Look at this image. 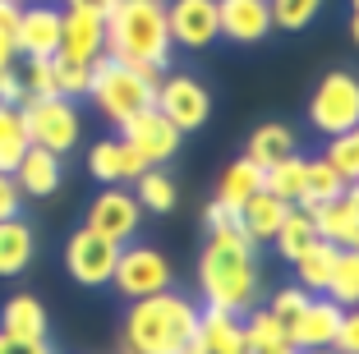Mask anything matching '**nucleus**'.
Instances as JSON below:
<instances>
[{"instance_id":"12","label":"nucleus","mask_w":359,"mask_h":354,"mask_svg":"<svg viewBox=\"0 0 359 354\" xmlns=\"http://www.w3.org/2000/svg\"><path fill=\"white\" fill-rule=\"evenodd\" d=\"M166 28L170 46L180 51H208L217 32V0H166Z\"/></svg>"},{"instance_id":"15","label":"nucleus","mask_w":359,"mask_h":354,"mask_svg":"<svg viewBox=\"0 0 359 354\" xmlns=\"http://www.w3.org/2000/svg\"><path fill=\"white\" fill-rule=\"evenodd\" d=\"M341 318H346V308H341V304H332L327 294H309L304 308H299L295 318H285V341L295 345V350L332 345V336H337Z\"/></svg>"},{"instance_id":"1","label":"nucleus","mask_w":359,"mask_h":354,"mask_svg":"<svg viewBox=\"0 0 359 354\" xmlns=\"http://www.w3.org/2000/svg\"><path fill=\"white\" fill-rule=\"evenodd\" d=\"M258 244H249L240 230L231 235H208L198 253V294L208 308H222V313H244L258 304Z\"/></svg>"},{"instance_id":"26","label":"nucleus","mask_w":359,"mask_h":354,"mask_svg":"<svg viewBox=\"0 0 359 354\" xmlns=\"http://www.w3.org/2000/svg\"><path fill=\"white\" fill-rule=\"evenodd\" d=\"M337 244L327 240H313L304 253H299L290 267H295V285H304L309 294H327V281H332V267H337Z\"/></svg>"},{"instance_id":"5","label":"nucleus","mask_w":359,"mask_h":354,"mask_svg":"<svg viewBox=\"0 0 359 354\" xmlns=\"http://www.w3.org/2000/svg\"><path fill=\"white\" fill-rule=\"evenodd\" d=\"M23 115V129L37 147L46 152H74L79 138H83V115H79V102L69 97H37V102H23L19 106Z\"/></svg>"},{"instance_id":"34","label":"nucleus","mask_w":359,"mask_h":354,"mask_svg":"<svg viewBox=\"0 0 359 354\" xmlns=\"http://www.w3.org/2000/svg\"><path fill=\"white\" fill-rule=\"evenodd\" d=\"M267 14H272V28L304 32L309 23L323 14V0H267Z\"/></svg>"},{"instance_id":"18","label":"nucleus","mask_w":359,"mask_h":354,"mask_svg":"<svg viewBox=\"0 0 359 354\" xmlns=\"http://www.w3.org/2000/svg\"><path fill=\"white\" fill-rule=\"evenodd\" d=\"M88 175H93L97 184H134V179L143 175V161L134 156V147L120 134L97 138V143L88 147Z\"/></svg>"},{"instance_id":"6","label":"nucleus","mask_w":359,"mask_h":354,"mask_svg":"<svg viewBox=\"0 0 359 354\" xmlns=\"http://www.w3.org/2000/svg\"><path fill=\"white\" fill-rule=\"evenodd\" d=\"M309 125L323 138L359 129V79L350 69H332L318 79L313 97H309Z\"/></svg>"},{"instance_id":"4","label":"nucleus","mask_w":359,"mask_h":354,"mask_svg":"<svg viewBox=\"0 0 359 354\" xmlns=\"http://www.w3.org/2000/svg\"><path fill=\"white\" fill-rule=\"evenodd\" d=\"M152 88L157 83H148L134 64L111 60V55H97L93 60V83H88V102L97 106L102 120H111V125L120 129L125 120H134L138 111L152 106Z\"/></svg>"},{"instance_id":"46","label":"nucleus","mask_w":359,"mask_h":354,"mask_svg":"<svg viewBox=\"0 0 359 354\" xmlns=\"http://www.w3.org/2000/svg\"><path fill=\"white\" fill-rule=\"evenodd\" d=\"M10 60H19V55H14V42H10V37H0V64H10Z\"/></svg>"},{"instance_id":"48","label":"nucleus","mask_w":359,"mask_h":354,"mask_svg":"<svg viewBox=\"0 0 359 354\" xmlns=\"http://www.w3.org/2000/svg\"><path fill=\"white\" fill-rule=\"evenodd\" d=\"M263 354H299L295 345H276V350H263Z\"/></svg>"},{"instance_id":"13","label":"nucleus","mask_w":359,"mask_h":354,"mask_svg":"<svg viewBox=\"0 0 359 354\" xmlns=\"http://www.w3.org/2000/svg\"><path fill=\"white\" fill-rule=\"evenodd\" d=\"M60 23H65V10L60 5H23L19 10V28H14V55L19 60H42V55H55L60 51Z\"/></svg>"},{"instance_id":"47","label":"nucleus","mask_w":359,"mask_h":354,"mask_svg":"<svg viewBox=\"0 0 359 354\" xmlns=\"http://www.w3.org/2000/svg\"><path fill=\"white\" fill-rule=\"evenodd\" d=\"M299 354H341V350H332V345H313V350H299Z\"/></svg>"},{"instance_id":"19","label":"nucleus","mask_w":359,"mask_h":354,"mask_svg":"<svg viewBox=\"0 0 359 354\" xmlns=\"http://www.w3.org/2000/svg\"><path fill=\"white\" fill-rule=\"evenodd\" d=\"M14 184H19L23 198H51V193H60V184H65V156L60 152H46V147L32 143L28 152H23V161L14 166Z\"/></svg>"},{"instance_id":"38","label":"nucleus","mask_w":359,"mask_h":354,"mask_svg":"<svg viewBox=\"0 0 359 354\" xmlns=\"http://www.w3.org/2000/svg\"><path fill=\"white\" fill-rule=\"evenodd\" d=\"M203 226H208V235H231V230H240V212H231L226 203L212 198L203 207Z\"/></svg>"},{"instance_id":"29","label":"nucleus","mask_w":359,"mask_h":354,"mask_svg":"<svg viewBox=\"0 0 359 354\" xmlns=\"http://www.w3.org/2000/svg\"><path fill=\"white\" fill-rule=\"evenodd\" d=\"M240 322H244V345H249V354H263V350H276V345H290V341H285V322L276 318L272 308H267V304H254Z\"/></svg>"},{"instance_id":"24","label":"nucleus","mask_w":359,"mask_h":354,"mask_svg":"<svg viewBox=\"0 0 359 354\" xmlns=\"http://www.w3.org/2000/svg\"><path fill=\"white\" fill-rule=\"evenodd\" d=\"M299 152V138L290 125H281V120H267V125H258L254 134H249V143H244V156L254 161V166H272V161H281V156Z\"/></svg>"},{"instance_id":"39","label":"nucleus","mask_w":359,"mask_h":354,"mask_svg":"<svg viewBox=\"0 0 359 354\" xmlns=\"http://www.w3.org/2000/svg\"><path fill=\"white\" fill-rule=\"evenodd\" d=\"M304 299H309V290H304V285H281V290H276L272 299H267V308H272L276 318L285 322V318H295V313L304 308Z\"/></svg>"},{"instance_id":"21","label":"nucleus","mask_w":359,"mask_h":354,"mask_svg":"<svg viewBox=\"0 0 359 354\" xmlns=\"http://www.w3.org/2000/svg\"><path fill=\"white\" fill-rule=\"evenodd\" d=\"M285 212H290V203H281V198H272V193L258 189L254 198L240 207V235L249 244H272V235L281 230Z\"/></svg>"},{"instance_id":"31","label":"nucleus","mask_w":359,"mask_h":354,"mask_svg":"<svg viewBox=\"0 0 359 354\" xmlns=\"http://www.w3.org/2000/svg\"><path fill=\"white\" fill-rule=\"evenodd\" d=\"M313 240H318V230H313V221H309V212L304 207H290V212H285V221H281V230L272 235V249L281 253L285 262H295Z\"/></svg>"},{"instance_id":"23","label":"nucleus","mask_w":359,"mask_h":354,"mask_svg":"<svg viewBox=\"0 0 359 354\" xmlns=\"http://www.w3.org/2000/svg\"><path fill=\"white\" fill-rule=\"evenodd\" d=\"M0 332L19 336V341H46V308L37 294L19 290L5 299V308H0Z\"/></svg>"},{"instance_id":"44","label":"nucleus","mask_w":359,"mask_h":354,"mask_svg":"<svg viewBox=\"0 0 359 354\" xmlns=\"http://www.w3.org/2000/svg\"><path fill=\"white\" fill-rule=\"evenodd\" d=\"M19 10L23 0H0V37H10V42H14V28H19Z\"/></svg>"},{"instance_id":"25","label":"nucleus","mask_w":359,"mask_h":354,"mask_svg":"<svg viewBox=\"0 0 359 354\" xmlns=\"http://www.w3.org/2000/svg\"><path fill=\"white\" fill-rule=\"evenodd\" d=\"M258 189H263V166H254L249 156H235L231 166L222 170V179H217V203H226L231 212H240Z\"/></svg>"},{"instance_id":"3","label":"nucleus","mask_w":359,"mask_h":354,"mask_svg":"<svg viewBox=\"0 0 359 354\" xmlns=\"http://www.w3.org/2000/svg\"><path fill=\"white\" fill-rule=\"evenodd\" d=\"M166 0H116L106 14V55L125 64H170Z\"/></svg>"},{"instance_id":"10","label":"nucleus","mask_w":359,"mask_h":354,"mask_svg":"<svg viewBox=\"0 0 359 354\" xmlns=\"http://www.w3.org/2000/svg\"><path fill=\"white\" fill-rule=\"evenodd\" d=\"M120 138L134 147V156L143 166H166V161H175L180 143H184V134L170 125L157 106H148V111H138L134 120H125V125H120Z\"/></svg>"},{"instance_id":"11","label":"nucleus","mask_w":359,"mask_h":354,"mask_svg":"<svg viewBox=\"0 0 359 354\" xmlns=\"http://www.w3.org/2000/svg\"><path fill=\"white\" fill-rule=\"evenodd\" d=\"M116 258H120V244L102 240L97 230H74L69 244H65V267L79 285L97 290V285H111V271H116Z\"/></svg>"},{"instance_id":"30","label":"nucleus","mask_w":359,"mask_h":354,"mask_svg":"<svg viewBox=\"0 0 359 354\" xmlns=\"http://www.w3.org/2000/svg\"><path fill=\"white\" fill-rule=\"evenodd\" d=\"M341 189H350L346 179H341V170L332 166L327 156H304V198H299V207H309V203H327L337 198Z\"/></svg>"},{"instance_id":"14","label":"nucleus","mask_w":359,"mask_h":354,"mask_svg":"<svg viewBox=\"0 0 359 354\" xmlns=\"http://www.w3.org/2000/svg\"><path fill=\"white\" fill-rule=\"evenodd\" d=\"M309 221H313L318 240L337 244V249H355L359 244V189H341L337 198L327 203H309Z\"/></svg>"},{"instance_id":"42","label":"nucleus","mask_w":359,"mask_h":354,"mask_svg":"<svg viewBox=\"0 0 359 354\" xmlns=\"http://www.w3.org/2000/svg\"><path fill=\"white\" fill-rule=\"evenodd\" d=\"M19 212H23V193H19V184H14V175L0 170V221L19 217Z\"/></svg>"},{"instance_id":"36","label":"nucleus","mask_w":359,"mask_h":354,"mask_svg":"<svg viewBox=\"0 0 359 354\" xmlns=\"http://www.w3.org/2000/svg\"><path fill=\"white\" fill-rule=\"evenodd\" d=\"M23 102H37V97H60L55 93V55H42V60H23Z\"/></svg>"},{"instance_id":"35","label":"nucleus","mask_w":359,"mask_h":354,"mask_svg":"<svg viewBox=\"0 0 359 354\" xmlns=\"http://www.w3.org/2000/svg\"><path fill=\"white\" fill-rule=\"evenodd\" d=\"M323 156H327L332 166L341 170V179H346V184H359V129L332 134L327 147H323Z\"/></svg>"},{"instance_id":"37","label":"nucleus","mask_w":359,"mask_h":354,"mask_svg":"<svg viewBox=\"0 0 359 354\" xmlns=\"http://www.w3.org/2000/svg\"><path fill=\"white\" fill-rule=\"evenodd\" d=\"M88 83H93V64H74V60H60L55 55V93L69 97V102H83Z\"/></svg>"},{"instance_id":"41","label":"nucleus","mask_w":359,"mask_h":354,"mask_svg":"<svg viewBox=\"0 0 359 354\" xmlns=\"http://www.w3.org/2000/svg\"><path fill=\"white\" fill-rule=\"evenodd\" d=\"M332 350H341V354H359V318H355V308H346V318H341L337 336H332Z\"/></svg>"},{"instance_id":"22","label":"nucleus","mask_w":359,"mask_h":354,"mask_svg":"<svg viewBox=\"0 0 359 354\" xmlns=\"http://www.w3.org/2000/svg\"><path fill=\"white\" fill-rule=\"evenodd\" d=\"M37 258V235L23 217L0 221V276H23Z\"/></svg>"},{"instance_id":"20","label":"nucleus","mask_w":359,"mask_h":354,"mask_svg":"<svg viewBox=\"0 0 359 354\" xmlns=\"http://www.w3.org/2000/svg\"><path fill=\"white\" fill-rule=\"evenodd\" d=\"M194 341L203 345V354H249V345H244V322L235 313H222V308H198Z\"/></svg>"},{"instance_id":"40","label":"nucleus","mask_w":359,"mask_h":354,"mask_svg":"<svg viewBox=\"0 0 359 354\" xmlns=\"http://www.w3.org/2000/svg\"><path fill=\"white\" fill-rule=\"evenodd\" d=\"M0 106H23V74H19V60L0 64Z\"/></svg>"},{"instance_id":"43","label":"nucleus","mask_w":359,"mask_h":354,"mask_svg":"<svg viewBox=\"0 0 359 354\" xmlns=\"http://www.w3.org/2000/svg\"><path fill=\"white\" fill-rule=\"evenodd\" d=\"M0 354H55L46 341H19V336L0 332Z\"/></svg>"},{"instance_id":"17","label":"nucleus","mask_w":359,"mask_h":354,"mask_svg":"<svg viewBox=\"0 0 359 354\" xmlns=\"http://www.w3.org/2000/svg\"><path fill=\"white\" fill-rule=\"evenodd\" d=\"M60 60H74V64H93L97 55H106V19L83 10H65L60 23Z\"/></svg>"},{"instance_id":"9","label":"nucleus","mask_w":359,"mask_h":354,"mask_svg":"<svg viewBox=\"0 0 359 354\" xmlns=\"http://www.w3.org/2000/svg\"><path fill=\"white\" fill-rule=\"evenodd\" d=\"M138 221H143V207H138L134 189L129 184H102L93 203H88V230H97L102 240L111 244H134L138 235Z\"/></svg>"},{"instance_id":"8","label":"nucleus","mask_w":359,"mask_h":354,"mask_svg":"<svg viewBox=\"0 0 359 354\" xmlns=\"http://www.w3.org/2000/svg\"><path fill=\"white\" fill-rule=\"evenodd\" d=\"M111 285H116L125 299H143V294H161L175 285V271H170L166 253L148 249V244H120L116 271H111Z\"/></svg>"},{"instance_id":"49","label":"nucleus","mask_w":359,"mask_h":354,"mask_svg":"<svg viewBox=\"0 0 359 354\" xmlns=\"http://www.w3.org/2000/svg\"><path fill=\"white\" fill-rule=\"evenodd\" d=\"M180 354H203V345H198V341H189V345H184Z\"/></svg>"},{"instance_id":"7","label":"nucleus","mask_w":359,"mask_h":354,"mask_svg":"<svg viewBox=\"0 0 359 354\" xmlns=\"http://www.w3.org/2000/svg\"><path fill=\"white\" fill-rule=\"evenodd\" d=\"M152 106L166 115L180 134H194V129L208 125L212 115V93L194 79V74H161L157 88H152Z\"/></svg>"},{"instance_id":"28","label":"nucleus","mask_w":359,"mask_h":354,"mask_svg":"<svg viewBox=\"0 0 359 354\" xmlns=\"http://www.w3.org/2000/svg\"><path fill=\"white\" fill-rule=\"evenodd\" d=\"M263 193L299 207V198H304V156L290 152L281 161H272V166H263Z\"/></svg>"},{"instance_id":"32","label":"nucleus","mask_w":359,"mask_h":354,"mask_svg":"<svg viewBox=\"0 0 359 354\" xmlns=\"http://www.w3.org/2000/svg\"><path fill=\"white\" fill-rule=\"evenodd\" d=\"M28 147H32V138H28V129H23L19 106H0V170L14 175V166L23 161Z\"/></svg>"},{"instance_id":"27","label":"nucleus","mask_w":359,"mask_h":354,"mask_svg":"<svg viewBox=\"0 0 359 354\" xmlns=\"http://www.w3.org/2000/svg\"><path fill=\"white\" fill-rule=\"evenodd\" d=\"M129 189H134L138 207L152 212V217H166V212H175V203H180V189H175V179H170L166 166H143V175H138Z\"/></svg>"},{"instance_id":"33","label":"nucleus","mask_w":359,"mask_h":354,"mask_svg":"<svg viewBox=\"0 0 359 354\" xmlns=\"http://www.w3.org/2000/svg\"><path fill=\"white\" fill-rule=\"evenodd\" d=\"M327 299L341 304V308H355V299H359V253L355 249L337 253V267H332V281H327Z\"/></svg>"},{"instance_id":"16","label":"nucleus","mask_w":359,"mask_h":354,"mask_svg":"<svg viewBox=\"0 0 359 354\" xmlns=\"http://www.w3.org/2000/svg\"><path fill=\"white\" fill-rule=\"evenodd\" d=\"M217 32L235 46H258L272 32L267 0H217Z\"/></svg>"},{"instance_id":"2","label":"nucleus","mask_w":359,"mask_h":354,"mask_svg":"<svg viewBox=\"0 0 359 354\" xmlns=\"http://www.w3.org/2000/svg\"><path fill=\"white\" fill-rule=\"evenodd\" d=\"M194 327H198V304L184 299L180 290H161L129 299L120 341H125V354H180L194 341Z\"/></svg>"},{"instance_id":"45","label":"nucleus","mask_w":359,"mask_h":354,"mask_svg":"<svg viewBox=\"0 0 359 354\" xmlns=\"http://www.w3.org/2000/svg\"><path fill=\"white\" fill-rule=\"evenodd\" d=\"M111 5H116V0H65L60 10H83V14H97V19H106V14H111Z\"/></svg>"}]
</instances>
